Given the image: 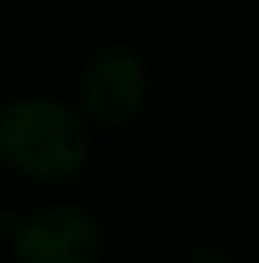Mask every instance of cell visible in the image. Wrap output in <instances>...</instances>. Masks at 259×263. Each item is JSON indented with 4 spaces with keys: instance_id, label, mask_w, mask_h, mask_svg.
<instances>
[{
    "instance_id": "obj_2",
    "label": "cell",
    "mask_w": 259,
    "mask_h": 263,
    "mask_svg": "<svg viewBox=\"0 0 259 263\" xmlns=\"http://www.w3.org/2000/svg\"><path fill=\"white\" fill-rule=\"evenodd\" d=\"M149 72L145 61L126 46L99 50L80 72V107L95 126L118 130L145 111Z\"/></svg>"
},
{
    "instance_id": "obj_1",
    "label": "cell",
    "mask_w": 259,
    "mask_h": 263,
    "mask_svg": "<svg viewBox=\"0 0 259 263\" xmlns=\"http://www.w3.org/2000/svg\"><path fill=\"white\" fill-rule=\"evenodd\" d=\"M88 126L76 107L27 96L0 107V160L38 183L73 179L88 164Z\"/></svg>"
},
{
    "instance_id": "obj_3",
    "label": "cell",
    "mask_w": 259,
    "mask_h": 263,
    "mask_svg": "<svg viewBox=\"0 0 259 263\" xmlns=\"http://www.w3.org/2000/svg\"><path fill=\"white\" fill-rule=\"evenodd\" d=\"M107 248L103 225L80 206H42L15 229L19 263H99Z\"/></svg>"
}]
</instances>
